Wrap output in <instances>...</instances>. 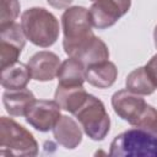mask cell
Returning a JSON list of instances; mask_svg holds the SVG:
<instances>
[{"label":"cell","mask_w":157,"mask_h":157,"mask_svg":"<svg viewBox=\"0 0 157 157\" xmlns=\"http://www.w3.org/2000/svg\"><path fill=\"white\" fill-rule=\"evenodd\" d=\"M56 77L59 85L82 86L86 81V65L81 60L69 56L60 64Z\"/></svg>","instance_id":"9a60e30c"},{"label":"cell","mask_w":157,"mask_h":157,"mask_svg":"<svg viewBox=\"0 0 157 157\" xmlns=\"http://www.w3.org/2000/svg\"><path fill=\"white\" fill-rule=\"evenodd\" d=\"M61 108L55 101L36 99L26 114V121L40 132L53 130L61 117Z\"/></svg>","instance_id":"ba28073f"},{"label":"cell","mask_w":157,"mask_h":157,"mask_svg":"<svg viewBox=\"0 0 157 157\" xmlns=\"http://www.w3.org/2000/svg\"><path fill=\"white\" fill-rule=\"evenodd\" d=\"M81 60L86 67L93 64H98L109 59V49L107 44L98 37H93L75 56Z\"/></svg>","instance_id":"ac0fdd59"},{"label":"cell","mask_w":157,"mask_h":157,"mask_svg":"<svg viewBox=\"0 0 157 157\" xmlns=\"http://www.w3.org/2000/svg\"><path fill=\"white\" fill-rule=\"evenodd\" d=\"M0 155L37 156L38 142L33 135L12 118H0Z\"/></svg>","instance_id":"3957f363"},{"label":"cell","mask_w":157,"mask_h":157,"mask_svg":"<svg viewBox=\"0 0 157 157\" xmlns=\"http://www.w3.org/2000/svg\"><path fill=\"white\" fill-rule=\"evenodd\" d=\"M20 1L18 0H1L0 5V26H5L15 22L20 13Z\"/></svg>","instance_id":"ffe728a7"},{"label":"cell","mask_w":157,"mask_h":157,"mask_svg":"<svg viewBox=\"0 0 157 157\" xmlns=\"http://www.w3.org/2000/svg\"><path fill=\"white\" fill-rule=\"evenodd\" d=\"M125 86L129 91L140 96L152 94L157 90V82L150 75L146 66H140L132 70L126 76Z\"/></svg>","instance_id":"e0dca14e"},{"label":"cell","mask_w":157,"mask_h":157,"mask_svg":"<svg viewBox=\"0 0 157 157\" xmlns=\"http://www.w3.org/2000/svg\"><path fill=\"white\" fill-rule=\"evenodd\" d=\"M91 1H94V0H91Z\"/></svg>","instance_id":"cb8c5ba5"},{"label":"cell","mask_w":157,"mask_h":157,"mask_svg":"<svg viewBox=\"0 0 157 157\" xmlns=\"http://www.w3.org/2000/svg\"><path fill=\"white\" fill-rule=\"evenodd\" d=\"M131 6V0H94L90 7L92 26L105 29L117 23Z\"/></svg>","instance_id":"52a82bcc"},{"label":"cell","mask_w":157,"mask_h":157,"mask_svg":"<svg viewBox=\"0 0 157 157\" xmlns=\"http://www.w3.org/2000/svg\"><path fill=\"white\" fill-rule=\"evenodd\" d=\"M118 77V69L114 63L105 60L86 67V81L97 88L113 86Z\"/></svg>","instance_id":"5bb4252c"},{"label":"cell","mask_w":157,"mask_h":157,"mask_svg":"<svg viewBox=\"0 0 157 157\" xmlns=\"http://www.w3.org/2000/svg\"><path fill=\"white\" fill-rule=\"evenodd\" d=\"M145 99L128 88L117 91L112 96V107L115 114L123 120L134 125L146 107Z\"/></svg>","instance_id":"9c48e42d"},{"label":"cell","mask_w":157,"mask_h":157,"mask_svg":"<svg viewBox=\"0 0 157 157\" xmlns=\"http://www.w3.org/2000/svg\"><path fill=\"white\" fill-rule=\"evenodd\" d=\"M85 134L93 141H102L110 130V118L101 99L88 94L82 107L74 114Z\"/></svg>","instance_id":"5b68a950"},{"label":"cell","mask_w":157,"mask_h":157,"mask_svg":"<svg viewBox=\"0 0 157 157\" xmlns=\"http://www.w3.org/2000/svg\"><path fill=\"white\" fill-rule=\"evenodd\" d=\"M153 40H155V47L157 49V25H156V27L153 29Z\"/></svg>","instance_id":"603a6c76"},{"label":"cell","mask_w":157,"mask_h":157,"mask_svg":"<svg viewBox=\"0 0 157 157\" xmlns=\"http://www.w3.org/2000/svg\"><path fill=\"white\" fill-rule=\"evenodd\" d=\"M59 56L49 50H42L31 56L28 61V67L32 75V78L36 81H52L60 67Z\"/></svg>","instance_id":"30bf717a"},{"label":"cell","mask_w":157,"mask_h":157,"mask_svg":"<svg viewBox=\"0 0 157 157\" xmlns=\"http://www.w3.org/2000/svg\"><path fill=\"white\" fill-rule=\"evenodd\" d=\"M74 0H47V2L54 9H67Z\"/></svg>","instance_id":"7402d4cb"},{"label":"cell","mask_w":157,"mask_h":157,"mask_svg":"<svg viewBox=\"0 0 157 157\" xmlns=\"http://www.w3.org/2000/svg\"><path fill=\"white\" fill-rule=\"evenodd\" d=\"M109 155L115 157H157V137L147 130L135 126L114 137Z\"/></svg>","instance_id":"277c9868"},{"label":"cell","mask_w":157,"mask_h":157,"mask_svg":"<svg viewBox=\"0 0 157 157\" xmlns=\"http://www.w3.org/2000/svg\"><path fill=\"white\" fill-rule=\"evenodd\" d=\"M134 126L145 129L157 137V109L150 104H146L144 112L141 113Z\"/></svg>","instance_id":"d6986e66"},{"label":"cell","mask_w":157,"mask_h":157,"mask_svg":"<svg viewBox=\"0 0 157 157\" xmlns=\"http://www.w3.org/2000/svg\"><path fill=\"white\" fill-rule=\"evenodd\" d=\"M32 78L28 65L17 61L1 69V86L6 90L25 88Z\"/></svg>","instance_id":"2e32d148"},{"label":"cell","mask_w":157,"mask_h":157,"mask_svg":"<svg viewBox=\"0 0 157 157\" xmlns=\"http://www.w3.org/2000/svg\"><path fill=\"white\" fill-rule=\"evenodd\" d=\"M36 101L32 91L28 88L6 90L2 94V103L6 112L12 117H26L29 107Z\"/></svg>","instance_id":"7c38bea8"},{"label":"cell","mask_w":157,"mask_h":157,"mask_svg":"<svg viewBox=\"0 0 157 157\" xmlns=\"http://www.w3.org/2000/svg\"><path fill=\"white\" fill-rule=\"evenodd\" d=\"M53 134L59 145L67 150L76 148L82 141V130L77 121L67 115H61L55 126Z\"/></svg>","instance_id":"8fae6325"},{"label":"cell","mask_w":157,"mask_h":157,"mask_svg":"<svg viewBox=\"0 0 157 157\" xmlns=\"http://www.w3.org/2000/svg\"><path fill=\"white\" fill-rule=\"evenodd\" d=\"M88 93L82 86H64L59 85L56 87L54 101L60 105V108L65 112L75 114L82 104L86 102Z\"/></svg>","instance_id":"4fadbf2b"},{"label":"cell","mask_w":157,"mask_h":157,"mask_svg":"<svg viewBox=\"0 0 157 157\" xmlns=\"http://www.w3.org/2000/svg\"><path fill=\"white\" fill-rule=\"evenodd\" d=\"M26 36L22 26L12 22L0 26V61L1 69L18 61L26 44Z\"/></svg>","instance_id":"8992f818"},{"label":"cell","mask_w":157,"mask_h":157,"mask_svg":"<svg viewBox=\"0 0 157 157\" xmlns=\"http://www.w3.org/2000/svg\"><path fill=\"white\" fill-rule=\"evenodd\" d=\"M64 33L63 48L66 55L75 58L76 54L94 37L90 11L83 6L67 7L61 16Z\"/></svg>","instance_id":"6da1fadb"},{"label":"cell","mask_w":157,"mask_h":157,"mask_svg":"<svg viewBox=\"0 0 157 157\" xmlns=\"http://www.w3.org/2000/svg\"><path fill=\"white\" fill-rule=\"evenodd\" d=\"M147 71L150 72V75L153 77V80L157 82V54H155L150 60L148 63L145 65Z\"/></svg>","instance_id":"44dd1931"},{"label":"cell","mask_w":157,"mask_h":157,"mask_svg":"<svg viewBox=\"0 0 157 157\" xmlns=\"http://www.w3.org/2000/svg\"><path fill=\"white\" fill-rule=\"evenodd\" d=\"M21 26L26 38L40 48L52 47L59 38V21L44 7H31L23 11Z\"/></svg>","instance_id":"7a4b0ae2"}]
</instances>
